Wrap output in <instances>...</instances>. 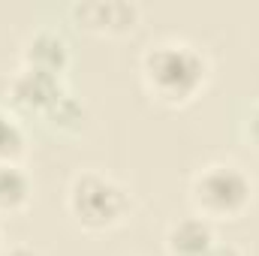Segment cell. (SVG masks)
<instances>
[{
  "label": "cell",
  "instance_id": "1",
  "mask_svg": "<svg viewBox=\"0 0 259 256\" xmlns=\"http://www.w3.org/2000/svg\"><path fill=\"white\" fill-rule=\"evenodd\" d=\"M145 91L163 106H184L208 81V55L187 39H157L142 52L139 61Z\"/></svg>",
  "mask_w": 259,
  "mask_h": 256
},
{
  "label": "cell",
  "instance_id": "2",
  "mask_svg": "<svg viewBox=\"0 0 259 256\" xmlns=\"http://www.w3.org/2000/svg\"><path fill=\"white\" fill-rule=\"evenodd\" d=\"M66 211L81 229H115L130 214V193L112 175L100 169H84L66 187Z\"/></svg>",
  "mask_w": 259,
  "mask_h": 256
},
{
  "label": "cell",
  "instance_id": "3",
  "mask_svg": "<svg viewBox=\"0 0 259 256\" xmlns=\"http://www.w3.org/2000/svg\"><path fill=\"white\" fill-rule=\"evenodd\" d=\"M193 211L205 220H235L253 202V178L235 163H208L190 181Z\"/></svg>",
  "mask_w": 259,
  "mask_h": 256
},
{
  "label": "cell",
  "instance_id": "4",
  "mask_svg": "<svg viewBox=\"0 0 259 256\" xmlns=\"http://www.w3.org/2000/svg\"><path fill=\"white\" fill-rule=\"evenodd\" d=\"M66 94L64 75L46 72V69H33V66H18L9 81H6V97L15 109L30 112V115H42Z\"/></svg>",
  "mask_w": 259,
  "mask_h": 256
},
{
  "label": "cell",
  "instance_id": "5",
  "mask_svg": "<svg viewBox=\"0 0 259 256\" xmlns=\"http://www.w3.org/2000/svg\"><path fill=\"white\" fill-rule=\"evenodd\" d=\"M72 18L91 33L121 36L139 21V6L133 0H78L72 3Z\"/></svg>",
  "mask_w": 259,
  "mask_h": 256
},
{
  "label": "cell",
  "instance_id": "6",
  "mask_svg": "<svg viewBox=\"0 0 259 256\" xmlns=\"http://www.w3.org/2000/svg\"><path fill=\"white\" fill-rule=\"evenodd\" d=\"M21 66L64 75V69L69 66V42L64 39V33H58L55 27L30 30L21 42Z\"/></svg>",
  "mask_w": 259,
  "mask_h": 256
},
{
  "label": "cell",
  "instance_id": "7",
  "mask_svg": "<svg viewBox=\"0 0 259 256\" xmlns=\"http://www.w3.org/2000/svg\"><path fill=\"white\" fill-rule=\"evenodd\" d=\"M217 232H214V223L190 214V217H181L175 223H169L166 229V253L169 256H211L217 250Z\"/></svg>",
  "mask_w": 259,
  "mask_h": 256
},
{
  "label": "cell",
  "instance_id": "8",
  "mask_svg": "<svg viewBox=\"0 0 259 256\" xmlns=\"http://www.w3.org/2000/svg\"><path fill=\"white\" fill-rule=\"evenodd\" d=\"M33 196V181L21 163H0V214H15L27 208Z\"/></svg>",
  "mask_w": 259,
  "mask_h": 256
},
{
  "label": "cell",
  "instance_id": "9",
  "mask_svg": "<svg viewBox=\"0 0 259 256\" xmlns=\"http://www.w3.org/2000/svg\"><path fill=\"white\" fill-rule=\"evenodd\" d=\"M27 136L18 118L6 109H0V163H18L24 157Z\"/></svg>",
  "mask_w": 259,
  "mask_h": 256
},
{
  "label": "cell",
  "instance_id": "10",
  "mask_svg": "<svg viewBox=\"0 0 259 256\" xmlns=\"http://www.w3.org/2000/svg\"><path fill=\"white\" fill-rule=\"evenodd\" d=\"M46 121L55 130H78L81 121H84V106H81V100H78L75 94L66 91L64 97L46 112Z\"/></svg>",
  "mask_w": 259,
  "mask_h": 256
},
{
  "label": "cell",
  "instance_id": "11",
  "mask_svg": "<svg viewBox=\"0 0 259 256\" xmlns=\"http://www.w3.org/2000/svg\"><path fill=\"white\" fill-rule=\"evenodd\" d=\"M247 139H250V145L259 151V103L250 109V118H247Z\"/></svg>",
  "mask_w": 259,
  "mask_h": 256
},
{
  "label": "cell",
  "instance_id": "12",
  "mask_svg": "<svg viewBox=\"0 0 259 256\" xmlns=\"http://www.w3.org/2000/svg\"><path fill=\"white\" fill-rule=\"evenodd\" d=\"M0 256H42L33 244H9V247H0Z\"/></svg>",
  "mask_w": 259,
  "mask_h": 256
},
{
  "label": "cell",
  "instance_id": "13",
  "mask_svg": "<svg viewBox=\"0 0 259 256\" xmlns=\"http://www.w3.org/2000/svg\"><path fill=\"white\" fill-rule=\"evenodd\" d=\"M211 256H241V250H238V247H229V244H226V247L217 244V250H214Z\"/></svg>",
  "mask_w": 259,
  "mask_h": 256
},
{
  "label": "cell",
  "instance_id": "14",
  "mask_svg": "<svg viewBox=\"0 0 259 256\" xmlns=\"http://www.w3.org/2000/svg\"><path fill=\"white\" fill-rule=\"evenodd\" d=\"M0 241H3V226H0Z\"/></svg>",
  "mask_w": 259,
  "mask_h": 256
}]
</instances>
